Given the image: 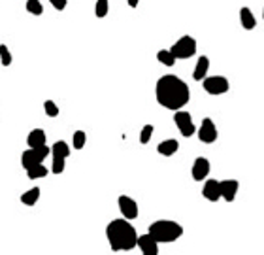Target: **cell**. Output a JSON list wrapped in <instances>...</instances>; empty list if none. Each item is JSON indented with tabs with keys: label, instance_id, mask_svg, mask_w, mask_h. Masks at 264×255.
<instances>
[{
	"label": "cell",
	"instance_id": "4fadbf2b",
	"mask_svg": "<svg viewBox=\"0 0 264 255\" xmlns=\"http://www.w3.org/2000/svg\"><path fill=\"white\" fill-rule=\"evenodd\" d=\"M202 197L208 199L209 202H217L221 199V189H219V181L217 180H208L202 187Z\"/></svg>",
	"mask_w": 264,
	"mask_h": 255
},
{
	"label": "cell",
	"instance_id": "5b68a950",
	"mask_svg": "<svg viewBox=\"0 0 264 255\" xmlns=\"http://www.w3.org/2000/svg\"><path fill=\"white\" fill-rule=\"evenodd\" d=\"M47 155H51V148H47L45 144L43 146H38V148H29V150L23 151V155H21V167L25 168H31L38 163H43V159Z\"/></svg>",
	"mask_w": 264,
	"mask_h": 255
},
{
	"label": "cell",
	"instance_id": "d4e9b609",
	"mask_svg": "<svg viewBox=\"0 0 264 255\" xmlns=\"http://www.w3.org/2000/svg\"><path fill=\"white\" fill-rule=\"evenodd\" d=\"M64 167H66V159L61 155H53V165H51V172L55 174H62L64 172Z\"/></svg>",
	"mask_w": 264,
	"mask_h": 255
},
{
	"label": "cell",
	"instance_id": "6da1fadb",
	"mask_svg": "<svg viewBox=\"0 0 264 255\" xmlns=\"http://www.w3.org/2000/svg\"><path fill=\"white\" fill-rule=\"evenodd\" d=\"M155 97L162 108L166 110H181L189 104L190 91L189 85L185 83L179 76L176 74H166L160 76L155 85Z\"/></svg>",
	"mask_w": 264,
	"mask_h": 255
},
{
	"label": "cell",
	"instance_id": "9a60e30c",
	"mask_svg": "<svg viewBox=\"0 0 264 255\" xmlns=\"http://www.w3.org/2000/svg\"><path fill=\"white\" fill-rule=\"evenodd\" d=\"M178 150H179V142L176 140V138L162 140V142L157 146V151H159L160 155H164V157H172Z\"/></svg>",
	"mask_w": 264,
	"mask_h": 255
},
{
	"label": "cell",
	"instance_id": "8992f818",
	"mask_svg": "<svg viewBox=\"0 0 264 255\" xmlns=\"http://www.w3.org/2000/svg\"><path fill=\"white\" fill-rule=\"evenodd\" d=\"M202 87L209 95H225L230 89V83L225 76H206L202 80Z\"/></svg>",
	"mask_w": 264,
	"mask_h": 255
},
{
	"label": "cell",
	"instance_id": "f1b7e54d",
	"mask_svg": "<svg viewBox=\"0 0 264 255\" xmlns=\"http://www.w3.org/2000/svg\"><path fill=\"white\" fill-rule=\"evenodd\" d=\"M51 2V6L55 8L57 12H62L64 8H66V0H50Z\"/></svg>",
	"mask_w": 264,
	"mask_h": 255
},
{
	"label": "cell",
	"instance_id": "5bb4252c",
	"mask_svg": "<svg viewBox=\"0 0 264 255\" xmlns=\"http://www.w3.org/2000/svg\"><path fill=\"white\" fill-rule=\"evenodd\" d=\"M208 70H209V59L206 55L198 57L197 66H195V70H193V80L202 81L204 78L208 76Z\"/></svg>",
	"mask_w": 264,
	"mask_h": 255
},
{
	"label": "cell",
	"instance_id": "603a6c76",
	"mask_svg": "<svg viewBox=\"0 0 264 255\" xmlns=\"http://www.w3.org/2000/svg\"><path fill=\"white\" fill-rule=\"evenodd\" d=\"M87 144V134L83 131H76L74 136H72V146L74 150H83Z\"/></svg>",
	"mask_w": 264,
	"mask_h": 255
},
{
	"label": "cell",
	"instance_id": "7402d4cb",
	"mask_svg": "<svg viewBox=\"0 0 264 255\" xmlns=\"http://www.w3.org/2000/svg\"><path fill=\"white\" fill-rule=\"evenodd\" d=\"M110 12V0H97V6H94V15L99 19H104Z\"/></svg>",
	"mask_w": 264,
	"mask_h": 255
},
{
	"label": "cell",
	"instance_id": "484cf974",
	"mask_svg": "<svg viewBox=\"0 0 264 255\" xmlns=\"http://www.w3.org/2000/svg\"><path fill=\"white\" fill-rule=\"evenodd\" d=\"M12 61H13L12 51L8 50L6 44H0V62H2V66H10Z\"/></svg>",
	"mask_w": 264,
	"mask_h": 255
},
{
	"label": "cell",
	"instance_id": "2e32d148",
	"mask_svg": "<svg viewBox=\"0 0 264 255\" xmlns=\"http://www.w3.org/2000/svg\"><path fill=\"white\" fill-rule=\"evenodd\" d=\"M239 21H242V27L246 31H253L257 27V19H255V15H253V12L249 8H242L239 10Z\"/></svg>",
	"mask_w": 264,
	"mask_h": 255
},
{
	"label": "cell",
	"instance_id": "83f0119b",
	"mask_svg": "<svg viewBox=\"0 0 264 255\" xmlns=\"http://www.w3.org/2000/svg\"><path fill=\"white\" fill-rule=\"evenodd\" d=\"M43 110H45V113H47L50 118H57V115H59V106H57L53 100H45V102H43Z\"/></svg>",
	"mask_w": 264,
	"mask_h": 255
},
{
	"label": "cell",
	"instance_id": "9c48e42d",
	"mask_svg": "<svg viewBox=\"0 0 264 255\" xmlns=\"http://www.w3.org/2000/svg\"><path fill=\"white\" fill-rule=\"evenodd\" d=\"M217 127H215L213 119L209 118H204L202 119V125H200V131H198V138H200V142L202 144H213L217 140Z\"/></svg>",
	"mask_w": 264,
	"mask_h": 255
},
{
	"label": "cell",
	"instance_id": "d6986e66",
	"mask_svg": "<svg viewBox=\"0 0 264 255\" xmlns=\"http://www.w3.org/2000/svg\"><path fill=\"white\" fill-rule=\"evenodd\" d=\"M38 199H40V187H32V189H29V191L21 195V202L25 206H34L38 202Z\"/></svg>",
	"mask_w": 264,
	"mask_h": 255
},
{
	"label": "cell",
	"instance_id": "ffe728a7",
	"mask_svg": "<svg viewBox=\"0 0 264 255\" xmlns=\"http://www.w3.org/2000/svg\"><path fill=\"white\" fill-rule=\"evenodd\" d=\"M51 153H53V155H61V157H64V159H66V157L70 155V146H68L64 140H59V142L53 144Z\"/></svg>",
	"mask_w": 264,
	"mask_h": 255
},
{
	"label": "cell",
	"instance_id": "44dd1931",
	"mask_svg": "<svg viewBox=\"0 0 264 255\" xmlns=\"http://www.w3.org/2000/svg\"><path fill=\"white\" fill-rule=\"evenodd\" d=\"M157 61L162 62L164 66H174V64H176V57L172 55L170 50H162L157 53Z\"/></svg>",
	"mask_w": 264,
	"mask_h": 255
},
{
	"label": "cell",
	"instance_id": "7a4b0ae2",
	"mask_svg": "<svg viewBox=\"0 0 264 255\" xmlns=\"http://www.w3.org/2000/svg\"><path fill=\"white\" fill-rule=\"evenodd\" d=\"M106 238L113 251H130L136 248L138 230L132 227L129 219H113L106 227Z\"/></svg>",
	"mask_w": 264,
	"mask_h": 255
},
{
	"label": "cell",
	"instance_id": "52a82bcc",
	"mask_svg": "<svg viewBox=\"0 0 264 255\" xmlns=\"http://www.w3.org/2000/svg\"><path fill=\"white\" fill-rule=\"evenodd\" d=\"M174 123H176V127L179 129L181 136H185V138L193 136L195 131H197V127L193 123L190 113L185 112V110H176V112H174Z\"/></svg>",
	"mask_w": 264,
	"mask_h": 255
},
{
	"label": "cell",
	"instance_id": "277c9868",
	"mask_svg": "<svg viewBox=\"0 0 264 255\" xmlns=\"http://www.w3.org/2000/svg\"><path fill=\"white\" fill-rule=\"evenodd\" d=\"M197 40L193 36H189V34H185V36H181L176 42V44L170 48V51H172V55L176 57V61L178 59H190V57L197 53Z\"/></svg>",
	"mask_w": 264,
	"mask_h": 255
},
{
	"label": "cell",
	"instance_id": "e0dca14e",
	"mask_svg": "<svg viewBox=\"0 0 264 255\" xmlns=\"http://www.w3.org/2000/svg\"><path fill=\"white\" fill-rule=\"evenodd\" d=\"M45 140H47V136H45V131H42V129H32V131L29 132V136H27V142H29L31 148L43 146Z\"/></svg>",
	"mask_w": 264,
	"mask_h": 255
},
{
	"label": "cell",
	"instance_id": "30bf717a",
	"mask_svg": "<svg viewBox=\"0 0 264 255\" xmlns=\"http://www.w3.org/2000/svg\"><path fill=\"white\" fill-rule=\"evenodd\" d=\"M136 246L140 248V251L143 255H159V242L155 240L151 235H138V238H136Z\"/></svg>",
	"mask_w": 264,
	"mask_h": 255
},
{
	"label": "cell",
	"instance_id": "ba28073f",
	"mask_svg": "<svg viewBox=\"0 0 264 255\" xmlns=\"http://www.w3.org/2000/svg\"><path fill=\"white\" fill-rule=\"evenodd\" d=\"M117 204H119V210L125 216V219H136L138 214H140V208L136 204V200L129 195H119L117 199Z\"/></svg>",
	"mask_w": 264,
	"mask_h": 255
},
{
	"label": "cell",
	"instance_id": "7c38bea8",
	"mask_svg": "<svg viewBox=\"0 0 264 255\" xmlns=\"http://www.w3.org/2000/svg\"><path fill=\"white\" fill-rule=\"evenodd\" d=\"M238 180H223L219 181V189H221V197L227 202H232L236 199V195H238Z\"/></svg>",
	"mask_w": 264,
	"mask_h": 255
},
{
	"label": "cell",
	"instance_id": "f546056e",
	"mask_svg": "<svg viewBox=\"0 0 264 255\" xmlns=\"http://www.w3.org/2000/svg\"><path fill=\"white\" fill-rule=\"evenodd\" d=\"M127 4H129L130 8H138V4H140V0H127Z\"/></svg>",
	"mask_w": 264,
	"mask_h": 255
},
{
	"label": "cell",
	"instance_id": "ac0fdd59",
	"mask_svg": "<svg viewBox=\"0 0 264 255\" xmlns=\"http://www.w3.org/2000/svg\"><path fill=\"white\" fill-rule=\"evenodd\" d=\"M47 168L43 167V163H38L34 167L27 168V176H29V180H40V178H45L47 176Z\"/></svg>",
	"mask_w": 264,
	"mask_h": 255
},
{
	"label": "cell",
	"instance_id": "3957f363",
	"mask_svg": "<svg viewBox=\"0 0 264 255\" xmlns=\"http://www.w3.org/2000/svg\"><path fill=\"white\" fill-rule=\"evenodd\" d=\"M149 235L157 240L159 244H170L176 242L178 238L183 237V227L178 221H170V219H159L149 225Z\"/></svg>",
	"mask_w": 264,
	"mask_h": 255
},
{
	"label": "cell",
	"instance_id": "4316f807",
	"mask_svg": "<svg viewBox=\"0 0 264 255\" xmlns=\"http://www.w3.org/2000/svg\"><path fill=\"white\" fill-rule=\"evenodd\" d=\"M153 131H155V127L153 125H146L143 129H141V132H140V144L141 146H146V144L151 140V136H153Z\"/></svg>",
	"mask_w": 264,
	"mask_h": 255
},
{
	"label": "cell",
	"instance_id": "cb8c5ba5",
	"mask_svg": "<svg viewBox=\"0 0 264 255\" xmlns=\"http://www.w3.org/2000/svg\"><path fill=\"white\" fill-rule=\"evenodd\" d=\"M25 8H27V12L32 13V15H42L43 13V6L40 0H27Z\"/></svg>",
	"mask_w": 264,
	"mask_h": 255
},
{
	"label": "cell",
	"instance_id": "8fae6325",
	"mask_svg": "<svg viewBox=\"0 0 264 255\" xmlns=\"http://www.w3.org/2000/svg\"><path fill=\"white\" fill-rule=\"evenodd\" d=\"M209 168H211V165H209V161L206 159V157H197L195 163H193V168H190V176H193V180H197V181L206 180L208 174H209Z\"/></svg>",
	"mask_w": 264,
	"mask_h": 255
}]
</instances>
